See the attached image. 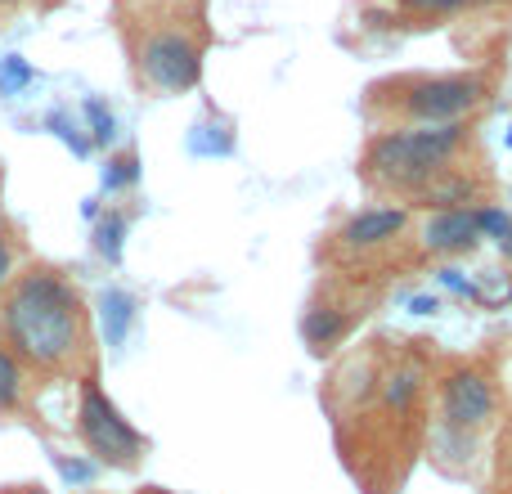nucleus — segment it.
<instances>
[{
	"instance_id": "nucleus-1",
	"label": "nucleus",
	"mask_w": 512,
	"mask_h": 494,
	"mask_svg": "<svg viewBox=\"0 0 512 494\" xmlns=\"http://www.w3.org/2000/svg\"><path fill=\"white\" fill-rule=\"evenodd\" d=\"M5 337L18 360L63 369L86 351V310L59 270H32L5 297Z\"/></svg>"
},
{
	"instance_id": "nucleus-2",
	"label": "nucleus",
	"mask_w": 512,
	"mask_h": 494,
	"mask_svg": "<svg viewBox=\"0 0 512 494\" xmlns=\"http://www.w3.org/2000/svg\"><path fill=\"white\" fill-rule=\"evenodd\" d=\"M468 144V126H396L369 140L364 149V180L387 194H423L441 176H450V162Z\"/></svg>"
},
{
	"instance_id": "nucleus-3",
	"label": "nucleus",
	"mask_w": 512,
	"mask_h": 494,
	"mask_svg": "<svg viewBox=\"0 0 512 494\" xmlns=\"http://www.w3.org/2000/svg\"><path fill=\"white\" fill-rule=\"evenodd\" d=\"M396 108L409 117L414 126H445V122H463L468 113H477L486 104L490 86L477 72H445V77H414L400 81Z\"/></svg>"
},
{
	"instance_id": "nucleus-4",
	"label": "nucleus",
	"mask_w": 512,
	"mask_h": 494,
	"mask_svg": "<svg viewBox=\"0 0 512 494\" xmlns=\"http://www.w3.org/2000/svg\"><path fill=\"white\" fill-rule=\"evenodd\" d=\"M77 432H81V441H86V450L95 454L99 463H108V468H135L144 454V436L126 423L122 409H117L95 382L81 387Z\"/></svg>"
},
{
	"instance_id": "nucleus-5",
	"label": "nucleus",
	"mask_w": 512,
	"mask_h": 494,
	"mask_svg": "<svg viewBox=\"0 0 512 494\" xmlns=\"http://www.w3.org/2000/svg\"><path fill=\"white\" fill-rule=\"evenodd\" d=\"M135 63H140V81L149 90H158V95H185L203 77V50L180 27H162V32L144 36Z\"/></svg>"
},
{
	"instance_id": "nucleus-6",
	"label": "nucleus",
	"mask_w": 512,
	"mask_h": 494,
	"mask_svg": "<svg viewBox=\"0 0 512 494\" xmlns=\"http://www.w3.org/2000/svg\"><path fill=\"white\" fill-rule=\"evenodd\" d=\"M499 409V391L495 378L477 364H463V369L445 373L441 382V414L454 432H481V427L495 418Z\"/></svg>"
},
{
	"instance_id": "nucleus-7",
	"label": "nucleus",
	"mask_w": 512,
	"mask_h": 494,
	"mask_svg": "<svg viewBox=\"0 0 512 494\" xmlns=\"http://www.w3.org/2000/svg\"><path fill=\"white\" fill-rule=\"evenodd\" d=\"M481 239V212L477 207H436L423 225V247L441 256H459Z\"/></svg>"
},
{
	"instance_id": "nucleus-8",
	"label": "nucleus",
	"mask_w": 512,
	"mask_h": 494,
	"mask_svg": "<svg viewBox=\"0 0 512 494\" xmlns=\"http://www.w3.org/2000/svg\"><path fill=\"white\" fill-rule=\"evenodd\" d=\"M409 225V212L405 207H369V212L351 216L342 230V243L355 247V252H364V247H382L391 243L400 230Z\"/></svg>"
},
{
	"instance_id": "nucleus-9",
	"label": "nucleus",
	"mask_w": 512,
	"mask_h": 494,
	"mask_svg": "<svg viewBox=\"0 0 512 494\" xmlns=\"http://www.w3.org/2000/svg\"><path fill=\"white\" fill-rule=\"evenodd\" d=\"M18 400H23V364L14 351L0 346V414L18 409Z\"/></svg>"
},
{
	"instance_id": "nucleus-10",
	"label": "nucleus",
	"mask_w": 512,
	"mask_h": 494,
	"mask_svg": "<svg viewBox=\"0 0 512 494\" xmlns=\"http://www.w3.org/2000/svg\"><path fill=\"white\" fill-rule=\"evenodd\" d=\"M414 396H418V373L414 369H396L387 378V387H382V400H387L391 409H405Z\"/></svg>"
},
{
	"instance_id": "nucleus-11",
	"label": "nucleus",
	"mask_w": 512,
	"mask_h": 494,
	"mask_svg": "<svg viewBox=\"0 0 512 494\" xmlns=\"http://www.w3.org/2000/svg\"><path fill=\"white\" fill-rule=\"evenodd\" d=\"M126 324H131V297H122V292H108V297H104V328H108V342H122Z\"/></svg>"
},
{
	"instance_id": "nucleus-12",
	"label": "nucleus",
	"mask_w": 512,
	"mask_h": 494,
	"mask_svg": "<svg viewBox=\"0 0 512 494\" xmlns=\"http://www.w3.org/2000/svg\"><path fill=\"white\" fill-rule=\"evenodd\" d=\"M27 77H32V72H27L23 59H5V63H0V90H18Z\"/></svg>"
},
{
	"instance_id": "nucleus-13",
	"label": "nucleus",
	"mask_w": 512,
	"mask_h": 494,
	"mask_svg": "<svg viewBox=\"0 0 512 494\" xmlns=\"http://www.w3.org/2000/svg\"><path fill=\"white\" fill-rule=\"evenodd\" d=\"M400 5L418 9V14H454V9H463L468 0H400Z\"/></svg>"
},
{
	"instance_id": "nucleus-14",
	"label": "nucleus",
	"mask_w": 512,
	"mask_h": 494,
	"mask_svg": "<svg viewBox=\"0 0 512 494\" xmlns=\"http://www.w3.org/2000/svg\"><path fill=\"white\" fill-rule=\"evenodd\" d=\"M9 274H14V247H9V239L0 234V288L9 283Z\"/></svg>"
},
{
	"instance_id": "nucleus-15",
	"label": "nucleus",
	"mask_w": 512,
	"mask_h": 494,
	"mask_svg": "<svg viewBox=\"0 0 512 494\" xmlns=\"http://www.w3.org/2000/svg\"><path fill=\"white\" fill-rule=\"evenodd\" d=\"M468 5H504V0H468Z\"/></svg>"
},
{
	"instance_id": "nucleus-16",
	"label": "nucleus",
	"mask_w": 512,
	"mask_h": 494,
	"mask_svg": "<svg viewBox=\"0 0 512 494\" xmlns=\"http://www.w3.org/2000/svg\"><path fill=\"white\" fill-rule=\"evenodd\" d=\"M0 5H9V0H0Z\"/></svg>"
}]
</instances>
